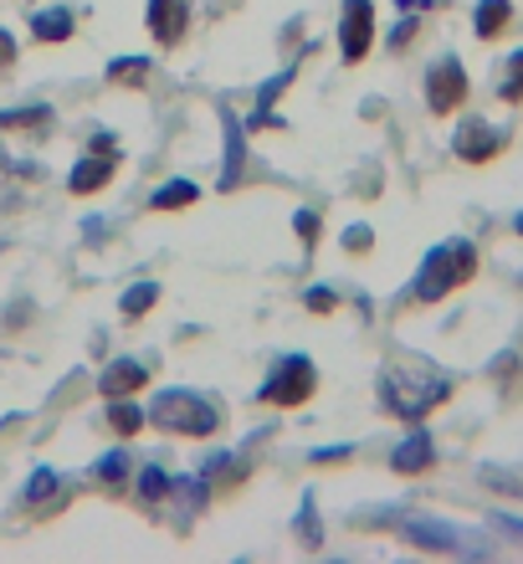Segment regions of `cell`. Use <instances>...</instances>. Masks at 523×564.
<instances>
[{
	"label": "cell",
	"mask_w": 523,
	"mask_h": 564,
	"mask_svg": "<svg viewBox=\"0 0 523 564\" xmlns=\"http://www.w3.org/2000/svg\"><path fill=\"white\" fill-rule=\"evenodd\" d=\"M144 26L160 46H179L185 42V31H190V0H150L144 6Z\"/></svg>",
	"instance_id": "9c48e42d"
},
{
	"label": "cell",
	"mask_w": 523,
	"mask_h": 564,
	"mask_svg": "<svg viewBox=\"0 0 523 564\" xmlns=\"http://www.w3.org/2000/svg\"><path fill=\"white\" fill-rule=\"evenodd\" d=\"M401 539L411 550H432V554H472L478 544H467L451 523H436V519H405Z\"/></svg>",
	"instance_id": "ba28073f"
},
{
	"label": "cell",
	"mask_w": 523,
	"mask_h": 564,
	"mask_svg": "<svg viewBox=\"0 0 523 564\" xmlns=\"http://www.w3.org/2000/svg\"><path fill=\"white\" fill-rule=\"evenodd\" d=\"M11 67H15V36L0 26V73H11Z\"/></svg>",
	"instance_id": "4dcf8cb0"
},
{
	"label": "cell",
	"mask_w": 523,
	"mask_h": 564,
	"mask_svg": "<svg viewBox=\"0 0 523 564\" xmlns=\"http://www.w3.org/2000/svg\"><path fill=\"white\" fill-rule=\"evenodd\" d=\"M170 498H179V529H185V523H190L195 513H200V508L210 503L206 473H200V477H179V482H175V492H170Z\"/></svg>",
	"instance_id": "d6986e66"
},
{
	"label": "cell",
	"mask_w": 523,
	"mask_h": 564,
	"mask_svg": "<svg viewBox=\"0 0 523 564\" xmlns=\"http://www.w3.org/2000/svg\"><path fill=\"white\" fill-rule=\"evenodd\" d=\"M154 73L150 57H113L108 62V83H119V88H144Z\"/></svg>",
	"instance_id": "7402d4cb"
},
{
	"label": "cell",
	"mask_w": 523,
	"mask_h": 564,
	"mask_svg": "<svg viewBox=\"0 0 523 564\" xmlns=\"http://www.w3.org/2000/svg\"><path fill=\"white\" fill-rule=\"evenodd\" d=\"M150 421L170 436H195V442H206L221 431V405L200 395V390H165L160 401L150 405Z\"/></svg>",
	"instance_id": "3957f363"
},
{
	"label": "cell",
	"mask_w": 523,
	"mask_h": 564,
	"mask_svg": "<svg viewBox=\"0 0 523 564\" xmlns=\"http://www.w3.org/2000/svg\"><path fill=\"white\" fill-rule=\"evenodd\" d=\"M303 308L318 313V318H329V313H339V293H334V288H308V293H303Z\"/></svg>",
	"instance_id": "83f0119b"
},
{
	"label": "cell",
	"mask_w": 523,
	"mask_h": 564,
	"mask_svg": "<svg viewBox=\"0 0 523 564\" xmlns=\"http://www.w3.org/2000/svg\"><path fill=\"white\" fill-rule=\"evenodd\" d=\"M498 529H503V534H509V539H519V544H523V519H509V513H498Z\"/></svg>",
	"instance_id": "d6a6232c"
},
{
	"label": "cell",
	"mask_w": 523,
	"mask_h": 564,
	"mask_svg": "<svg viewBox=\"0 0 523 564\" xmlns=\"http://www.w3.org/2000/svg\"><path fill=\"white\" fill-rule=\"evenodd\" d=\"M436 467V446L426 431H411L395 452H390V473H401V477H421V473H432Z\"/></svg>",
	"instance_id": "7c38bea8"
},
{
	"label": "cell",
	"mask_w": 523,
	"mask_h": 564,
	"mask_svg": "<svg viewBox=\"0 0 523 564\" xmlns=\"http://www.w3.org/2000/svg\"><path fill=\"white\" fill-rule=\"evenodd\" d=\"M374 390H380V405H385L395 421L421 426L432 411H442V405L457 395V380H451L447 370L426 365V359H390V365H380V375H374Z\"/></svg>",
	"instance_id": "6da1fadb"
},
{
	"label": "cell",
	"mask_w": 523,
	"mask_h": 564,
	"mask_svg": "<svg viewBox=\"0 0 523 564\" xmlns=\"http://www.w3.org/2000/svg\"><path fill=\"white\" fill-rule=\"evenodd\" d=\"M21 503H26V513H52V508L62 503V477L57 473H31V482H26V498H21Z\"/></svg>",
	"instance_id": "e0dca14e"
},
{
	"label": "cell",
	"mask_w": 523,
	"mask_h": 564,
	"mask_svg": "<svg viewBox=\"0 0 523 564\" xmlns=\"http://www.w3.org/2000/svg\"><path fill=\"white\" fill-rule=\"evenodd\" d=\"M467 93H472V83H467V67H462V62H457V57L432 62V73H426V108H432L436 119L462 113Z\"/></svg>",
	"instance_id": "5b68a950"
},
{
	"label": "cell",
	"mask_w": 523,
	"mask_h": 564,
	"mask_svg": "<svg viewBox=\"0 0 523 564\" xmlns=\"http://www.w3.org/2000/svg\"><path fill=\"white\" fill-rule=\"evenodd\" d=\"M221 123H226V175H221V191H231L241 180V123H237V113H221Z\"/></svg>",
	"instance_id": "cb8c5ba5"
},
{
	"label": "cell",
	"mask_w": 523,
	"mask_h": 564,
	"mask_svg": "<svg viewBox=\"0 0 523 564\" xmlns=\"http://www.w3.org/2000/svg\"><path fill=\"white\" fill-rule=\"evenodd\" d=\"M513 231H519V237H523V210H519V216H513Z\"/></svg>",
	"instance_id": "e575fe53"
},
{
	"label": "cell",
	"mask_w": 523,
	"mask_h": 564,
	"mask_svg": "<svg viewBox=\"0 0 523 564\" xmlns=\"http://www.w3.org/2000/svg\"><path fill=\"white\" fill-rule=\"evenodd\" d=\"M401 11H432V6H447V0H395Z\"/></svg>",
	"instance_id": "836d02e7"
},
{
	"label": "cell",
	"mask_w": 523,
	"mask_h": 564,
	"mask_svg": "<svg viewBox=\"0 0 523 564\" xmlns=\"http://www.w3.org/2000/svg\"><path fill=\"white\" fill-rule=\"evenodd\" d=\"M170 492H175V477H170L165 467H144V473H139V488H134L139 508H150V513H160V508L170 503Z\"/></svg>",
	"instance_id": "2e32d148"
},
{
	"label": "cell",
	"mask_w": 523,
	"mask_h": 564,
	"mask_svg": "<svg viewBox=\"0 0 523 564\" xmlns=\"http://www.w3.org/2000/svg\"><path fill=\"white\" fill-rule=\"evenodd\" d=\"M498 98L503 104H523V52H513L503 62V83H498Z\"/></svg>",
	"instance_id": "d4e9b609"
},
{
	"label": "cell",
	"mask_w": 523,
	"mask_h": 564,
	"mask_svg": "<svg viewBox=\"0 0 523 564\" xmlns=\"http://www.w3.org/2000/svg\"><path fill=\"white\" fill-rule=\"evenodd\" d=\"M329 462H349V446H334V452H329V446H318L314 467H329Z\"/></svg>",
	"instance_id": "1f68e13d"
},
{
	"label": "cell",
	"mask_w": 523,
	"mask_h": 564,
	"mask_svg": "<svg viewBox=\"0 0 523 564\" xmlns=\"http://www.w3.org/2000/svg\"><path fill=\"white\" fill-rule=\"evenodd\" d=\"M0 134H31V139L52 134V108L31 104V108H11V113H0Z\"/></svg>",
	"instance_id": "5bb4252c"
},
{
	"label": "cell",
	"mask_w": 523,
	"mask_h": 564,
	"mask_svg": "<svg viewBox=\"0 0 523 564\" xmlns=\"http://www.w3.org/2000/svg\"><path fill=\"white\" fill-rule=\"evenodd\" d=\"M144 386H150V370H144L139 359H113V365L98 375V395H103V401H119V395H139Z\"/></svg>",
	"instance_id": "8fae6325"
},
{
	"label": "cell",
	"mask_w": 523,
	"mask_h": 564,
	"mask_svg": "<svg viewBox=\"0 0 523 564\" xmlns=\"http://www.w3.org/2000/svg\"><path fill=\"white\" fill-rule=\"evenodd\" d=\"M472 278H478V247H472V241H442V247H432L426 262H421L411 297H416V303H442V297L467 288Z\"/></svg>",
	"instance_id": "7a4b0ae2"
},
{
	"label": "cell",
	"mask_w": 523,
	"mask_h": 564,
	"mask_svg": "<svg viewBox=\"0 0 523 564\" xmlns=\"http://www.w3.org/2000/svg\"><path fill=\"white\" fill-rule=\"evenodd\" d=\"M160 297H165V288H160V282H134V288H129V293H123V303H119V313H123V324H139V318H144V313L154 308V303H160Z\"/></svg>",
	"instance_id": "ffe728a7"
},
{
	"label": "cell",
	"mask_w": 523,
	"mask_h": 564,
	"mask_svg": "<svg viewBox=\"0 0 523 564\" xmlns=\"http://www.w3.org/2000/svg\"><path fill=\"white\" fill-rule=\"evenodd\" d=\"M200 200V185L195 180H165L160 191L150 195V210H185Z\"/></svg>",
	"instance_id": "44dd1931"
},
{
	"label": "cell",
	"mask_w": 523,
	"mask_h": 564,
	"mask_svg": "<svg viewBox=\"0 0 523 564\" xmlns=\"http://www.w3.org/2000/svg\"><path fill=\"white\" fill-rule=\"evenodd\" d=\"M298 544L303 550H324V529H318L314 498H303V508H298Z\"/></svg>",
	"instance_id": "484cf974"
},
{
	"label": "cell",
	"mask_w": 523,
	"mask_h": 564,
	"mask_svg": "<svg viewBox=\"0 0 523 564\" xmlns=\"http://www.w3.org/2000/svg\"><path fill=\"white\" fill-rule=\"evenodd\" d=\"M370 247H374V231H370V226H349V231H345V252L349 257L370 252Z\"/></svg>",
	"instance_id": "f546056e"
},
{
	"label": "cell",
	"mask_w": 523,
	"mask_h": 564,
	"mask_svg": "<svg viewBox=\"0 0 523 564\" xmlns=\"http://www.w3.org/2000/svg\"><path fill=\"white\" fill-rule=\"evenodd\" d=\"M144 411L134 405V395H119V401H108V431L113 436H123V442H134L139 431H144Z\"/></svg>",
	"instance_id": "ac0fdd59"
},
{
	"label": "cell",
	"mask_w": 523,
	"mask_h": 564,
	"mask_svg": "<svg viewBox=\"0 0 523 564\" xmlns=\"http://www.w3.org/2000/svg\"><path fill=\"white\" fill-rule=\"evenodd\" d=\"M314 390H318L314 359H308V355H287V359H277V365H272L268 386L257 390V401L277 405V411H298V405L314 401Z\"/></svg>",
	"instance_id": "277c9868"
},
{
	"label": "cell",
	"mask_w": 523,
	"mask_h": 564,
	"mask_svg": "<svg viewBox=\"0 0 523 564\" xmlns=\"http://www.w3.org/2000/svg\"><path fill=\"white\" fill-rule=\"evenodd\" d=\"M416 36H421V11H411L401 26H395V36H390V52H405V46L416 42Z\"/></svg>",
	"instance_id": "f1b7e54d"
},
{
	"label": "cell",
	"mask_w": 523,
	"mask_h": 564,
	"mask_svg": "<svg viewBox=\"0 0 523 564\" xmlns=\"http://www.w3.org/2000/svg\"><path fill=\"white\" fill-rule=\"evenodd\" d=\"M513 26V0H478V15H472V31L482 42H498L503 31Z\"/></svg>",
	"instance_id": "9a60e30c"
},
{
	"label": "cell",
	"mask_w": 523,
	"mask_h": 564,
	"mask_svg": "<svg viewBox=\"0 0 523 564\" xmlns=\"http://www.w3.org/2000/svg\"><path fill=\"white\" fill-rule=\"evenodd\" d=\"M374 46V0H345L339 11V57L355 67V62L370 57Z\"/></svg>",
	"instance_id": "8992f818"
},
{
	"label": "cell",
	"mask_w": 523,
	"mask_h": 564,
	"mask_svg": "<svg viewBox=\"0 0 523 564\" xmlns=\"http://www.w3.org/2000/svg\"><path fill=\"white\" fill-rule=\"evenodd\" d=\"M73 31H77V15L67 11V6H46V11L31 15V36H36V42H46V46L67 42Z\"/></svg>",
	"instance_id": "4fadbf2b"
},
{
	"label": "cell",
	"mask_w": 523,
	"mask_h": 564,
	"mask_svg": "<svg viewBox=\"0 0 523 564\" xmlns=\"http://www.w3.org/2000/svg\"><path fill=\"white\" fill-rule=\"evenodd\" d=\"M503 149H509V134H503V129H493L488 119H462V123H457L451 154H457L462 164H493Z\"/></svg>",
	"instance_id": "52a82bcc"
},
{
	"label": "cell",
	"mask_w": 523,
	"mask_h": 564,
	"mask_svg": "<svg viewBox=\"0 0 523 564\" xmlns=\"http://www.w3.org/2000/svg\"><path fill=\"white\" fill-rule=\"evenodd\" d=\"M113 175H119V154H113V149H92V154H83V160L73 164L67 191H73V195H98Z\"/></svg>",
	"instance_id": "30bf717a"
},
{
	"label": "cell",
	"mask_w": 523,
	"mask_h": 564,
	"mask_svg": "<svg viewBox=\"0 0 523 564\" xmlns=\"http://www.w3.org/2000/svg\"><path fill=\"white\" fill-rule=\"evenodd\" d=\"M293 231H298L303 252H314L318 237H324V216H318V210H298V216H293Z\"/></svg>",
	"instance_id": "4316f807"
},
{
	"label": "cell",
	"mask_w": 523,
	"mask_h": 564,
	"mask_svg": "<svg viewBox=\"0 0 523 564\" xmlns=\"http://www.w3.org/2000/svg\"><path fill=\"white\" fill-rule=\"evenodd\" d=\"M129 473H134V462H129V452H108L98 467H92V482H103L108 492H123V482H129Z\"/></svg>",
	"instance_id": "603a6c76"
}]
</instances>
